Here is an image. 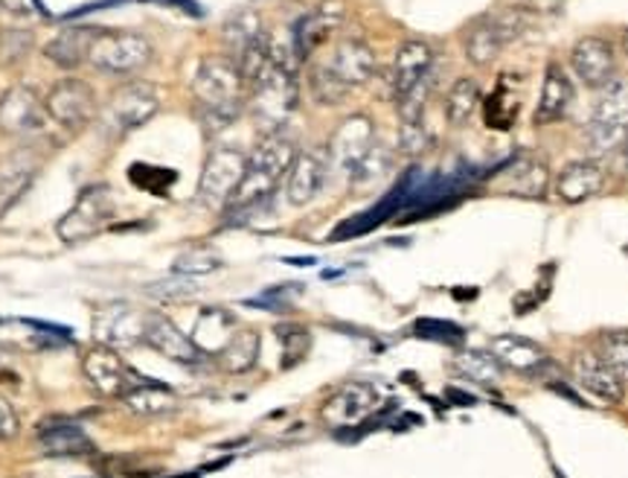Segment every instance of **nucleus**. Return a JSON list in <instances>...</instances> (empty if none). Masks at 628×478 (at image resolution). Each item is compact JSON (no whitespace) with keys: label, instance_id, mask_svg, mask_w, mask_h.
<instances>
[{"label":"nucleus","instance_id":"18","mask_svg":"<svg viewBox=\"0 0 628 478\" xmlns=\"http://www.w3.org/2000/svg\"><path fill=\"white\" fill-rule=\"evenodd\" d=\"M330 178V158L321 153H297L292 169L285 175V198L288 205L306 207L321 196Z\"/></svg>","mask_w":628,"mask_h":478},{"label":"nucleus","instance_id":"13","mask_svg":"<svg viewBox=\"0 0 628 478\" xmlns=\"http://www.w3.org/2000/svg\"><path fill=\"white\" fill-rule=\"evenodd\" d=\"M375 409H379V388L373 382L352 380L323 402L321 420L330 429H350L355 423H364Z\"/></svg>","mask_w":628,"mask_h":478},{"label":"nucleus","instance_id":"1","mask_svg":"<svg viewBox=\"0 0 628 478\" xmlns=\"http://www.w3.org/2000/svg\"><path fill=\"white\" fill-rule=\"evenodd\" d=\"M245 94L247 82L230 56H207L195 70L193 97L207 131H222L236 123L245 108Z\"/></svg>","mask_w":628,"mask_h":478},{"label":"nucleus","instance_id":"14","mask_svg":"<svg viewBox=\"0 0 628 478\" xmlns=\"http://www.w3.org/2000/svg\"><path fill=\"white\" fill-rule=\"evenodd\" d=\"M375 146V126L366 115H352L346 117L337 131L332 135L326 158H330V169L344 173L346 178L352 175V169L359 167L364 155Z\"/></svg>","mask_w":628,"mask_h":478},{"label":"nucleus","instance_id":"41","mask_svg":"<svg viewBox=\"0 0 628 478\" xmlns=\"http://www.w3.org/2000/svg\"><path fill=\"white\" fill-rule=\"evenodd\" d=\"M431 144H434V135L425 126V117L399 126V153L408 155V158H419V155L431 149Z\"/></svg>","mask_w":628,"mask_h":478},{"label":"nucleus","instance_id":"7","mask_svg":"<svg viewBox=\"0 0 628 478\" xmlns=\"http://www.w3.org/2000/svg\"><path fill=\"white\" fill-rule=\"evenodd\" d=\"M114 213H117V202L111 196V187L90 184L76 196L73 207L61 216L56 234H59L61 243H82V240H90V236L108 228L114 222Z\"/></svg>","mask_w":628,"mask_h":478},{"label":"nucleus","instance_id":"40","mask_svg":"<svg viewBox=\"0 0 628 478\" xmlns=\"http://www.w3.org/2000/svg\"><path fill=\"white\" fill-rule=\"evenodd\" d=\"M128 178H131V184H137L140 191L155 193V196H164V193L169 191V187H173L178 175H175L173 169H166V167H149V164H131V167H128Z\"/></svg>","mask_w":628,"mask_h":478},{"label":"nucleus","instance_id":"46","mask_svg":"<svg viewBox=\"0 0 628 478\" xmlns=\"http://www.w3.org/2000/svg\"><path fill=\"white\" fill-rule=\"evenodd\" d=\"M21 429V420H18V411L12 409V402L0 397V440H12Z\"/></svg>","mask_w":628,"mask_h":478},{"label":"nucleus","instance_id":"30","mask_svg":"<svg viewBox=\"0 0 628 478\" xmlns=\"http://www.w3.org/2000/svg\"><path fill=\"white\" fill-rule=\"evenodd\" d=\"M259 333L256 330H236L225 350L218 353V362L227 373H247L259 359Z\"/></svg>","mask_w":628,"mask_h":478},{"label":"nucleus","instance_id":"42","mask_svg":"<svg viewBox=\"0 0 628 478\" xmlns=\"http://www.w3.org/2000/svg\"><path fill=\"white\" fill-rule=\"evenodd\" d=\"M277 339L283 342V368H292L300 359L308 353V344H312V335H308L306 326L300 324H283L277 326Z\"/></svg>","mask_w":628,"mask_h":478},{"label":"nucleus","instance_id":"39","mask_svg":"<svg viewBox=\"0 0 628 478\" xmlns=\"http://www.w3.org/2000/svg\"><path fill=\"white\" fill-rule=\"evenodd\" d=\"M308 88H312V97L314 103H321V106H337V103H344L350 88H346L341 79L332 74L326 65L321 68H312V77H308Z\"/></svg>","mask_w":628,"mask_h":478},{"label":"nucleus","instance_id":"15","mask_svg":"<svg viewBox=\"0 0 628 478\" xmlns=\"http://www.w3.org/2000/svg\"><path fill=\"white\" fill-rule=\"evenodd\" d=\"M570 70L573 77L591 88V91H602L614 77H617V53L614 45L599 36H585L570 50Z\"/></svg>","mask_w":628,"mask_h":478},{"label":"nucleus","instance_id":"47","mask_svg":"<svg viewBox=\"0 0 628 478\" xmlns=\"http://www.w3.org/2000/svg\"><path fill=\"white\" fill-rule=\"evenodd\" d=\"M157 3H173V7H178V9H187L189 16H202V12L195 9L193 0H157Z\"/></svg>","mask_w":628,"mask_h":478},{"label":"nucleus","instance_id":"9","mask_svg":"<svg viewBox=\"0 0 628 478\" xmlns=\"http://www.w3.org/2000/svg\"><path fill=\"white\" fill-rule=\"evenodd\" d=\"M521 27L523 23L516 12L483 16L480 21L471 23L469 32H465V59L474 68H489L521 36Z\"/></svg>","mask_w":628,"mask_h":478},{"label":"nucleus","instance_id":"2","mask_svg":"<svg viewBox=\"0 0 628 478\" xmlns=\"http://www.w3.org/2000/svg\"><path fill=\"white\" fill-rule=\"evenodd\" d=\"M294 158H297V146L292 137H285L283 131L262 137L254 153L247 155L245 175L227 202V211L247 213L265 205L279 187V182L288 175Z\"/></svg>","mask_w":628,"mask_h":478},{"label":"nucleus","instance_id":"4","mask_svg":"<svg viewBox=\"0 0 628 478\" xmlns=\"http://www.w3.org/2000/svg\"><path fill=\"white\" fill-rule=\"evenodd\" d=\"M160 111V94L155 85L143 82V79H131L122 82L120 88H114L105 99V106L99 108V129L114 140H122L131 131L143 129L151 117Z\"/></svg>","mask_w":628,"mask_h":478},{"label":"nucleus","instance_id":"22","mask_svg":"<svg viewBox=\"0 0 628 478\" xmlns=\"http://www.w3.org/2000/svg\"><path fill=\"white\" fill-rule=\"evenodd\" d=\"M573 382L606 406H617L626 397V382L597 353H579L573 359Z\"/></svg>","mask_w":628,"mask_h":478},{"label":"nucleus","instance_id":"32","mask_svg":"<svg viewBox=\"0 0 628 478\" xmlns=\"http://www.w3.org/2000/svg\"><path fill=\"white\" fill-rule=\"evenodd\" d=\"M480 85L469 77H460L451 91L445 94V120L451 126H463L471 120V115L480 108Z\"/></svg>","mask_w":628,"mask_h":478},{"label":"nucleus","instance_id":"10","mask_svg":"<svg viewBox=\"0 0 628 478\" xmlns=\"http://www.w3.org/2000/svg\"><path fill=\"white\" fill-rule=\"evenodd\" d=\"M45 106L50 120L59 123L61 129H82L99 115L97 91L85 79L73 77L52 85L45 97Z\"/></svg>","mask_w":628,"mask_h":478},{"label":"nucleus","instance_id":"38","mask_svg":"<svg viewBox=\"0 0 628 478\" xmlns=\"http://www.w3.org/2000/svg\"><path fill=\"white\" fill-rule=\"evenodd\" d=\"M597 357L611 368L622 382H628V330L606 333L597 344Z\"/></svg>","mask_w":628,"mask_h":478},{"label":"nucleus","instance_id":"12","mask_svg":"<svg viewBox=\"0 0 628 478\" xmlns=\"http://www.w3.org/2000/svg\"><path fill=\"white\" fill-rule=\"evenodd\" d=\"M82 373L99 394L117 397V400H122V394L140 382V377L128 368L126 359L111 344H94L82 357Z\"/></svg>","mask_w":628,"mask_h":478},{"label":"nucleus","instance_id":"24","mask_svg":"<svg viewBox=\"0 0 628 478\" xmlns=\"http://www.w3.org/2000/svg\"><path fill=\"white\" fill-rule=\"evenodd\" d=\"M326 68L335 74L346 88H361L375 77V53L373 47L364 45L361 39H344L335 47Z\"/></svg>","mask_w":628,"mask_h":478},{"label":"nucleus","instance_id":"44","mask_svg":"<svg viewBox=\"0 0 628 478\" xmlns=\"http://www.w3.org/2000/svg\"><path fill=\"white\" fill-rule=\"evenodd\" d=\"M180 277V274H178ZM193 277H180V281H164V283H151L146 292L149 295H155V297H173V301H178V297H189V295H195V286L193 283Z\"/></svg>","mask_w":628,"mask_h":478},{"label":"nucleus","instance_id":"25","mask_svg":"<svg viewBox=\"0 0 628 478\" xmlns=\"http://www.w3.org/2000/svg\"><path fill=\"white\" fill-rule=\"evenodd\" d=\"M570 106H573V85H570V77L561 70V65H547L539 103H536V111H532V123H536V126H550V123L565 120Z\"/></svg>","mask_w":628,"mask_h":478},{"label":"nucleus","instance_id":"37","mask_svg":"<svg viewBox=\"0 0 628 478\" xmlns=\"http://www.w3.org/2000/svg\"><path fill=\"white\" fill-rule=\"evenodd\" d=\"M262 36V23L254 12H239V16H233L230 21L225 23V41H227V50H230V59L245 50L251 41H256Z\"/></svg>","mask_w":628,"mask_h":478},{"label":"nucleus","instance_id":"19","mask_svg":"<svg viewBox=\"0 0 628 478\" xmlns=\"http://www.w3.org/2000/svg\"><path fill=\"white\" fill-rule=\"evenodd\" d=\"M434 47L422 39L404 41L396 50V61H393V74H390V85H393V99H402L404 94H411L419 82H425L428 77H434Z\"/></svg>","mask_w":628,"mask_h":478},{"label":"nucleus","instance_id":"5","mask_svg":"<svg viewBox=\"0 0 628 478\" xmlns=\"http://www.w3.org/2000/svg\"><path fill=\"white\" fill-rule=\"evenodd\" d=\"M585 140L597 158L628 149V79L614 77L602 88L591 123L585 129Z\"/></svg>","mask_w":628,"mask_h":478},{"label":"nucleus","instance_id":"16","mask_svg":"<svg viewBox=\"0 0 628 478\" xmlns=\"http://www.w3.org/2000/svg\"><path fill=\"white\" fill-rule=\"evenodd\" d=\"M341 21H344V3L341 0H323L312 12L300 18L292 27V47L297 61H306L317 47L326 45Z\"/></svg>","mask_w":628,"mask_h":478},{"label":"nucleus","instance_id":"45","mask_svg":"<svg viewBox=\"0 0 628 478\" xmlns=\"http://www.w3.org/2000/svg\"><path fill=\"white\" fill-rule=\"evenodd\" d=\"M0 7L21 18H45L47 9L41 0H0Z\"/></svg>","mask_w":628,"mask_h":478},{"label":"nucleus","instance_id":"29","mask_svg":"<svg viewBox=\"0 0 628 478\" xmlns=\"http://www.w3.org/2000/svg\"><path fill=\"white\" fill-rule=\"evenodd\" d=\"M122 402H126L128 411L143 414V418H157V414H169V411L178 409V397L169 388L146 380H140L131 391H126Z\"/></svg>","mask_w":628,"mask_h":478},{"label":"nucleus","instance_id":"31","mask_svg":"<svg viewBox=\"0 0 628 478\" xmlns=\"http://www.w3.org/2000/svg\"><path fill=\"white\" fill-rule=\"evenodd\" d=\"M507 175V193H512V196L541 198L547 193V182H550L544 164L532 158H518Z\"/></svg>","mask_w":628,"mask_h":478},{"label":"nucleus","instance_id":"43","mask_svg":"<svg viewBox=\"0 0 628 478\" xmlns=\"http://www.w3.org/2000/svg\"><path fill=\"white\" fill-rule=\"evenodd\" d=\"M416 335L422 339H431V342H442V344H460L463 342V330L451 321H436V319H422L413 324Z\"/></svg>","mask_w":628,"mask_h":478},{"label":"nucleus","instance_id":"27","mask_svg":"<svg viewBox=\"0 0 628 478\" xmlns=\"http://www.w3.org/2000/svg\"><path fill=\"white\" fill-rule=\"evenodd\" d=\"M38 443L52 458H79L94 452V440L73 420H50L38 429Z\"/></svg>","mask_w":628,"mask_h":478},{"label":"nucleus","instance_id":"3","mask_svg":"<svg viewBox=\"0 0 628 478\" xmlns=\"http://www.w3.org/2000/svg\"><path fill=\"white\" fill-rule=\"evenodd\" d=\"M297 68L294 61H285L271 53L268 68L262 70L254 82L247 85L251 91V111L265 135H274L288 123V117L297 111L300 88H297Z\"/></svg>","mask_w":628,"mask_h":478},{"label":"nucleus","instance_id":"23","mask_svg":"<svg viewBox=\"0 0 628 478\" xmlns=\"http://www.w3.org/2000/svg\"><path fill=\"white\" fill-rule=\"evenodd\" d=\"M146 312H135L128 304H108L94 315V333L99 344H140Z\"/></svg>","mask_w":628,"mask_h":478},{"label":"nucleus","instance_id":"35","mask_svg":"<svg viewBox=\"0 0 628 478\" xmlns=\"http://www.w3.org/2000/svg\"><path fill=\"white\" fill-rule=\"evenodd\" d=\"M390 164H393V155H390V149H384V146L375 140V146L364 155V160H361L359 167L352 169L350 184L352 187H373V184H379L384 175L390 173Z\"/></svg>","mask_w":628,"mask_h":478},{"label":"nucleus","instance_id":"8","mask_svg":"<svg viewBox=\"0 0 628 478\" xmlns=\"http://www.w3.org/2000/svg\"><path fill=\"white\" fill-rule=\"evenodd\" d=\"M247 155L236 146H218L204 160V169L198 175V191L195 198L198 205L216 211V207H227L230 196L239 187L242 175H245Z\"/></svg>","mask_w":628,"mask_h":478},{"label":"nucleus","instance_id":"17","mask_svg":"<svg viewBox=\"0 0 628 478\" xmlns=\"http://www.w3.org/2000/svg\"><path fill=\"white\" fill-rule=\"evenodd\" d=\"M143 342L157 350L160 357L178 364H198L204 353L193 342V335L180 333L173 319L164 312H146V326H143Z\"/></svg>","mask_w":628,"mask_h":478},{"label":"nucleus","instance_id":"6","mask_svg":"<svg viewBox=\"0 0 628 478\" xmlns=\"http://www.w3.org/2000/svg\"><path fill=\"white\" fill-rule=\"evenodd\" d=\"M151 59L155 47L135 30H99L88 50L90 68L111 77H135L143 68H149Z\"/></svg>","mask_w":628,"mask_h":478},{"label":"nucleus","instance_id":"28","mask_svg":"<svg viewBox=\"0 0 628 478\" xmlns=\"http://www.w3.org/2000/svg\"><path fill=\"white\" fill-rule=\"evenodd\" d=\"M233 333H236V319H233L230 312L209 306L195 321L193 342L198 344L204 357H218L225 350V344L233 339Z\"/></svg>","mask_w":628,"mask_h":478},{"label":"nucleus","instance_id":"20","mask_svg":"<svg viewBox=\"0 0 628 478\" xmlns=\"http://www.w3.org/2000/svg\"><path fill=\"white\" fill-rule=\"evenodd\" d=\"M606 178V167H602L597 158L573 160V164H568V167L556 175L553 193L565 205H582V202L602 193Z\"/></svg>","mask_w":628,"mask_h":478},{"label":"nucleus","instance_id":"26","mask_svg":"<svg viewBox=\"0 0 628 478\" xmlns=\"http://www.w3.org/2000/svg\"><path fill=\"white\" fill-rule=\"evenodd\" d=\"M102 27H90V23H76V27H65L61 32H56L50 41L45 45L47 61H52L61 70H76L79 65L88 61V50L97 39V32Z\"/></svg>","mask_w":628,"mask_h":478},{"label":"nucleus","instance_id":"34","mask_svg":"<svg viewBox=\"0 0 628 478\" xmlns=\"http://www.w3.org/2000/svg\"><path fill=\"white\" fill-rule=\"evenodd\" d=\"M457 371L463 373L465 380H474L480 386H494L501 380V362L492 353H480V350H465L457 357Z\"/></svg>","mask_w":628,"mask_h":478},{"label":"nucleus","instance_id":"21","mask_svg":"<svg viewBox=\"0 0 628 478\" xmlns=\"http://www.w3.org/2000/svg\"><path fill=\"white\" fill-rule=\"evenodd\" d=\"M489 353L501 362V368L521 373V377H536V373H541L550 364L544 348H539L536 342L516 333L494 335L492 342H489Z\"/></svg>","mask_w":628,"mask_h":478},{"label":"nucleus","instance_id":"33","mask_svg":"<svg viewBox=\"0 0 628 478\" xmlns=\"http://www.w3.org/2000/svg\"><path fill=\"white\" fill-rule=\"evenodd\" d=\"M38 169L36 155L21 149V153H12L3 164H0V193L7 198H16L18 193L32 182V175Z\"/></svg>","mask_w":628,"mask_h":478},{"label":"nucleus","instance_id":"49","mask_svg":"<svg viewBox=\"0 0 628 478\" xmlns=\"http://www.w3.org/2000/svg\"><path fill=\"white\" fill-rule=\"evenodd\" d=\"M622 50H626V53H628V30L622 32Z\"/></svg>","mask_w":628,"mask_h":478},{"label":"nucleus","instance_id":"36","mask_svg":"<svg viewBox=\"0 0 628 478\" xmlns=\"http://www.w3.org/2000/svg\"><path fill=\"white\" fill-rule=\"evenodd\" d=\"M222 266L225 263L213 248H187L175 257L173 272L180 274V277H207V274L218 272Z\"/></svg>","mask_w":628,"mask_h":478},{"label":"nucleus","instance_id":"11","mask_svg":"<svg viewBox=\"0 0 628 478\" xmlns=\"http://www.w3.org/2000/svg\"><path fill=\"white\" fill-rule=\"evenodd\" d=\"M47 106L30 85H12L0 97V131L9 137H32L47 129Z\"/></svg>","mask_w":628,"mask_h":478},{"label":"nucleus","instance_id":"48","mask_svg":"<svg viewBox=\"0 0 628 478\" xmlns=\"http://www.w3.org/2000/svg\"><path fill=\"white\" fill-rule=\"evenodd\" d=\"M285 263H292V266H312L314 260L312 257H300V260H285Z\"/></svg>","mask_w":628,"mask_h":478}]
</instances>
